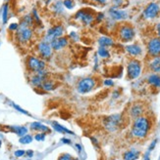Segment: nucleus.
Segmentation results:
<instances>
[{
    "mask_svg": "<svg viewBox=\"0 0 160 160\" xmlns=\"http://www.w3.org/2000/svg\"><path fill=\"white\" fill-rule=\"evenodd\" d=\"M98 44L101 47H107L113 45V40L109 37H105V36H102L99 39H98Z\"/></svg>",
    "mask_w": 160,
    "mask_h": 160,
    "instance_id": "4be33fe9",
    "label": "nucleus"
},
{
    "mask_svg": "<svg viewBox=\"0 0 160 160\" xmlns=\"http://www.w3.org/2000/svg\"><path fill=\"white\" fill-rule=\"evenodd\" d=\"M68 44V39L66 37H59L50 42V46L54 50H60Z\"/></svg>",
    "mask_w": 160,
    "mask_h": 160,
    "instance_id": "f8f14e48",
    "label": "nucleus"
},
{
    "mask_svg": "<svg viewBox=\"0 0 160 160\" xmlns=\"http://www.w3.org/2000/svg\"><path fill=\"white\" fill-rule=\"evenodd\" d=\"M121 122V115L120 114H113L104 119V127L109 132H114L118 129Z\"/></svg>",
    "mask_w": 160,
    "mask_h": 160,
    "instance_id": "f03ea898",
    "label": "nucleus"
},
{
    "mask_svg": "<svg viewBox=\"0 0 160 160\" xmlns=\"http://www.w3.org/2000/svg\"><path fill=\"white\" fill-rule=\"evenodd\" d=\"M98 55L102 58H108L109 52L107 51V49H105L104 47H100L99 49H98Z\"/></svg>",
    "mask_w": 160,
    "mask_h": 160,
    "instance_id": "cd10ccee",
    "label": "nucleus"
},
{
    "mask_svg": "<svg viewBox=\"0 0 160 160\" xmlns=\"http://www.w3.org/2000/svg\"><path fill=\"white\" fill-rule=\"evenodd\" d=\"M25 150H23V149H19V150H16L15 152H14V155L16 156V157H21V156H23L24 154H25Z\"/></svg>",
    "mask_w": 160,
    "mask_h": 160,
    "instance_id": "473e14b6",
    "label": "nucleus"
},
{
    "mask_svg": "<svg viewBox=\"0 0 160 160\" xmlns=\"http://www.w3.org/2000/svg\"><path fill=\"white\" fill-rule=\"evenodd\" d=\"M34 139L36 141H44L45 139V134L44 133H41V134H36L34 136Z\"/></svg>",
    "mask_w": 160,
    "mask_h": 160,
    "instance_id": "c756f323",
    "label": "nucleus"
},
{
    "mask_svg": "<svg viewBox=\"0 0 160 160\" xmlns=\"http://www.w3.org/2000/svg\"><path fill=\"white\" fill-rule=\"evenodd\" d=\"M94 1L99 2V3H105V2H106V0H94Z\"/></svg>",
    "mask_w": 160,
    "mask_h": 160,
    "instance_id": "a19ab883",
    "label": "nucleus"
},
{
    "mask_svg": "<svg viewBox=\"0 0 160 160\" xmlns=\"http://www.w3.org/2000/svg\"><path fill=\"white\" fill-rule=\"evenodd\" d=\"M156 143H157V140H155V141H152V144L150 145V146H149V151H151V150L153 149V147H154V146H155Z\"/></svg>",
    "mask_w": 160,
    "mask_h": 160,
    "instance_id": "c9c22d12",
    "label": "nucleus"
},
{
    "mask_svg": "<svg viewBox=\"0 0 160 160\" xmlns=\"http://www.w3.org/2000/svg\"><path fill=\"white\" fill-rule=\"evenodd\" d=\"M94 86H95V81L92 78H84L78 83L77 90L79 93L85 94L94 89Z\"/></svg>",
    "mask_w": 160,
    "mask_h": 160,
    "instance_id": "7ed1b4c3",
    "label": "nucleus"
},
{
    "mask_svg": "<svg viewBox=\"0 0 160 160\" xmlns=\"http://www.w3.org/2000/svg\"><path fill=\"white\" fill-rule=\"evenodd\" d=\"M139 156V151L136 149L129 150L124 153V160H137Z\"/></svg>",
    "mask_w": 160,
    "mask_h": 160,
    "instance_id": "2eb2a0df",
    "label": "nucleus"
},
{
    "mask_svg": "<svg viewBox=\"0 0 160 160\" xmlns=\"http://www.w3.org/2000/svg\"><path fill=\"white\" fill-rule=\"evenodd\" d=\"M62 141L64 144H68V145H71V141L68 140V139H62Z\"/></svg>",
    "mask_w": 160,
    "mask_h": 160,
    "instance_id": "4c0bfd02",
    "label": "nucleus"
},
{
    "mask_svg": "<svg viewBox=\"0 0 160 160\" xmlns=\"http://www.w3.org/2000/svg\"><path fill=\"white\" fill-rule=\"evenodd\" d=\"M28 66L30 70L33 71H40V70H43L44 67H45V63L39 59H36L34 57H30L28 59Z\"/></svg>",
    "mask_w": 160,
    "mask_h": 160,
    "instance_id": "423d86ee",
    "label": "nucleus"
},
{
    "mask_svg": "<svg viewBox=\"0 0 160 160\" xmlns=\"http://www.w3.org/2000/svg\"><path fill=\"white\" fill-rule=\"evenodd\" d=\"M149 130V122L145 117H137L135 120L133 128H132V134L134 137L143 139L146 137L147 133Z\"/></svg>",
    "mask_w": 160,
    "mask_h": 160,
    "instance_id": "f257e3e1",
    "label": "nucleus"
},
{
    "mask_svg": "<svg viewBox=\"0 0 160 160\" xmlns=\"http://www.w3.org/2000/svg\"><path fill=\"white\" fill-rule=\"evenodd\" d=\"M144 160H150V159H149V157H146V158H145V159H144Z\"/></svg>",
    "mask_w": 160,
    "mask_h": 160,
    "instance_id": "79ce46f5",
    "label": "nucleus"
},
{
    "mask_svg": "<svg viewBox=\"0 0 160 160\" xmlns=\"http://www.w3.org/2000/svg\"><path fill=\"white\" fill-rule=\"evenodd\" d=\"M41 87L45 91H51L55 88V84L54 82L50 81V80H45V81L41 84Z\"/></svg>",
    "mask_w": 160,
    "mask_h": 160,
    "instance_id": "b1692460",
    "label": "nucleus"
},
{
    "mask_svg": "<svg viewBox=\"0 0 160 160\" xmlns=\"http://www.w3.org/2000/svg\"><path fill=\"white\" fill-rule=\"evenodd\" d=\"M30 129L35 131H41V132H49V128L45 125H42L39 122H34L30 124Z\"/></svg>",
    "mask_w": 160,
    "mask_h": 160,
    "instance_id": "6ab92c4d",
    "label": "nucleus"
},
{
    "mask_svg": "<svg viewBox=\"0 0 160 160\" xmlns=\"http://www.w3.org/2000/svg\"><path fill=\"white\" fill-rule=\"evenodd\" d=\"M19 141H20L21 144H23V145H28V144H30V143H32V141H33V137L30 136V135L26 134V135H25V136H23V137H21V138H20Z\"/></svg>",
    "mask_w": 160,
    "mask_h": 160,
    "instance_id": "393cba45",
    "label": "nucleus"
},
{
    "mask_svg": "<svg viewBox=\"0 0 160 160\" xmlns=\"http://www.w3.org/2000/svg\"><path fill=\"white\" fill-rule=\"evenodd\" d=\"M8 20V4H5L3 7V12H2V21L3 23H7Z\"/></svg>",
    "mask_w": 160,
    "mask_h": 160,
    "instance_id": "a878e982",
    "label": "nucleus"
},
{
    "mask_svg": "<svg viewBox=\"0 0 160 160\" xmlns=\"http://www.w3.org/2000/svg\"><path fill=\"white\" fill-rule=\"evenodd\" d=\"M147 81H149V84H151L152 86H154L156 88L160 87V76L157 74H151L149 77V79H147Z\"/></svg>",
    "mask_w": 160,
    "mask_h": 160,
    "instance_id": "412c9836",
    "label": "nucleus"
},
{
    "mask_svg": "<svg viewBox=\"0 0 160 160\" xmlns=\"http://www.w3.org/2000/svg\"><path fill=\"white\" fill-rule=\"evenodd\" d=\"M147 50L151 57H157L160 55V38H152L147 44Z\"/></svg>",
    "mask_w": 160,
    "mask_h": 160,
    "instance_id": "0eeeda50",
    "label": "nucleus"
},
{
    "mask_svg": "<svg viewBox=\"0 0 160 160\" xmlns=\"http://www.w3.org/2000/svg\"><path fill=\"white\" fill-rule=\"evenodd\" d=\"M39 52L43 58H49L52 54V48L50 46V43L48 42H40L39 45Z\"/></svg>",
    "mask_w": 160,
    "mask_h": 160,
    "instance_id": "9b49d317",
    "label": "nucleus"
},
{
    "mask_svg": "<svg viewBox=\"0 0 160 160\" xmlns=\"http://www.w3.org/2000/svg\"><path fill=\"white\" fill-rule=\"evenodd\" d=\"M156 29H157V34H158V36L160 37V23L157 24V27H156Z\"/></svg>",
    "mask_w": 160,
    "mask_h": 160,
    "instance_id": "58836bf2",
    "label": "nucleus"
},
{
    "mask_svg": "<svg viewBox=\"0 0 160 160\" xmlns=\"http://www.w3.org/2000/svg\"><path fill=\"white\" fill-rule=\"evenodd\" d=\"M126 50L129 54L133 55V56H139L141 54V49L138 45H129L126 47Z\"/></svg>",
    "mask_w": 160,
    "mask_h": 160,
    "instance_id": "a211bd4d",
    "label": "nucleus"
},
{
    "mask_svg": "<svg viewBox=\"0 0 160 160\" xmlns=\"http://www.w3.org/2000/svg\"><path fill=\"white\" fill-rule=\"evenodd\" d=\"M130 112L133 117H135V118L139 117V115L143 113V107H141L140 104H135V106L132 107Z\"/></svg>",
    "mask_w": 160,
    "mask_h": 160,
    "instance_id": "aec40b11",
    "label": "nucleus"
},
{
    "mask_svg": "<svg viewBox=\"0 0 160 160\" xmlns=\"http://www.w3.org/2000/svg\"><path fill=\"white\" fill-rule=\"evenodd\" d=\"M10 129L12 132H14L16 135L20 137H23L25 136L27 133H28V129L24 126H10Z\"/></svg>",
    "mask_w": 160,
    "mask_h": 160,
    "instance_id": "dca6fc26",
    "label": "nucleus"
},
{
    "mask_svg": "<svg viewBox=\"0 0 160 160\" xmlns=\"http://www.w3.org/2000/svg\"><path fill=\"white\" fill-rule=\"evenodd\" d=\"M32 23H33V18L28 15V16H26V17L24 18L23 23H22V26H24V27H29Z\"/></svg>",
    "mask_w": 160,
    "mask_h": 160,
    "instance_id": "bb28decb",
    "label": "nucleus"
},
{
    "mask_svg": "<svg viewBox=\"0 0 160 160\" xmlns=\"http://www.w3.org/2000/svg\"><path fill=\"white\" fill-rule=\"evenodd\" d=\"M13 107H14L17 110H19L20 112H22V113H24V114H26V115H30V113H29L28 112H26V110H24V109H23V108H21L19 106H17V104L13 103Z\"/></svg>",
    "mask_w": 160,
    "mask_h": 160,
    "instance_id": "2f4dec72",
    "label": "nucleus"
},
{
    "mask_svg": "<svg viewBox=\"0 0 160 160\" xmlns=\"http://www.w3.org/2000/svg\"><path fill=\"white\" fill-rule=\"evenodd\" d=\"M32 36H33L32 29L29 28L28 27H24L21 24L19 32H18V38H19V40L21 42H27L32 38Z\"/></svg>",
    "mask_w": 160,
    "mask_h": 160,
    "instance_id": "1a4fd4ad",
    "label": "nucleus"
},
{
    "mask_svg": "<svg viewBox=\"0 0 160 160\" xmlns=\"http://www.w3.org/2000/svg\"><path fill=\"white\" fill-rule=\"evenodd\" d=\"M59 160H73V159H72V156L70 154L65 153V154H62L59 157Z\"/></svg>",
    "mask_w": 160,
    "mask_h": 160,
    "instance_id": "7c9ffc66",
    "label": "nucleus"
},
{
    "mask_svg": "<svg viewBox=\"0 0 160 160\" xmlns=\"http://www.w3.org/2000/svg\"><path fill=\"white\" fill-rule=\"evenodd\" d=\"M159 13V6L156 3H150L145 8L144 12V16L145 19H153L155 18Z\"/></svg>",
    "mask_w": 160,
    "mask_h": 160,
    "instance_id": "9d476101",
    "label": "nucleus"
},
{
    "mask_svg": "<svg viewBox=\"0 0 160 160\" xmlns=\"http://www.w3.org/2000/svg\"><path fill=\"white\" fill-rule=\"evenodd\" d=\"M102 19H103V14H102V13H100L99 15H98V19H97V20H98V21H100V20H102Z\"/></svg>",
    "mask_w": 160,
    "mask_h": 160,
    "instance_id": "ea45409f",
    "label": "nucleus"
},
{
    "mask_svg": "<svg viewBox=\"0 0 160 160\" xmlns=\"http://www.w3.org/2000/svg\"><path fill=\"white\" fill-rule=\"evenodd\" d=\"M104 85H105V86H112L113 85V81H112V80H110V79H107V80L104 81Z\"/></svg>",
    "mask_w": 160,
    "mask_h": 160,
    "instance_id": "f704fd0d",
    "label": "nucleus"
},
{
    "mask_svg": "<svg viewBox=\"0 0 160 160\" xmlns=\"http://www.w3.org/2000/svg\"><path fill=\"white\" fill-rule=\"evenodd\" d=\"M109 15L111 16V18L114 20H123V19H126L128 17V14L125 11H120V10H116V9H110Z\"/></svg>",
    "mask_w": 160,
    "mask_h": 160,
    "instance_id": "ddd939ff",
    "label": "nucleus"
},
{
    "mask_svg": "<svg viewBox=\"0 0 160 160\" xmlns=\"http://www.w3.org/2000/svg\"><path fill=\"white\" fill-rule=\"evenodd\" d=\"M63 33V27L62 26H57L54 27L52 28H50L47 32L46 36H45V42L50 43L51 41H53L54 39L59 38Z\"/></svg>",
    "mask_w": 160,
    "mask_h": 160,
    "instance_id": "6e6552de",
    "label": "nucleus"
},
{
    "mask_svg": "<svg viewBox=\"0 0 160 160\" xmlns=\"http://www.w3.org/2000/svg\"><path fill=\"white\" fill-rule=\"evenodd\" d=\"M53 128H54V130H56V131L59 132V133H68V134L74 135V133H73L72 131L68 130L67 128L63 127L62 125L58 124V123H56V122H53Z\"/></svg>",
    "mask_w": 160,
    "mask_h": 160,
    "instance_id": "5701e85b",
    "label": "nucleus"
},
{
    "mask_svg": "<svg viewBox=\"0 0 160 160\" xmlns=\"http://www.w3.org/2000/svg\"><path fill=\"white\" fill-rule=\"evenodd\" d=\"M27 160H30V159H27Z\"/></svg>",
    "mask_w": 160,
    "mask_h": 160,
    "instance_id": "37998d69",
    "label": "nucleus"
},
{
    "mask_svg": "<svg viewBox=\"0 0 160 160\" xmlns=\"http://www.w3.org/2000/svg\"><path fill=\"white\" fill-rule=\"evenodd\" d=\"M64 5H65V7L66 8H68V9H73L74 8V2H73V0H65L64 1Z\"/></svg>",
    "mask_w": 160,
    "mask_h": 160,
    "instance_id": "c85d7f7f",
    "label": "nucleus"
},
{
    "mask_svg": "<svg viewBox=\"0 0 160 160\" xmlns=\"http://www.w3.org/2000/svg\"><path fill=\"white\" fill-rule=\"evenodd\" d=\"M149 67L152 71L160 72V56L155 57L151 61V63L149 64Z\"/></svg>",
    "mask_w": 160,
    "mask_h": 160,
    "instance_id": "f3484780",
    "label": "nucleus"
},
{
    "mask_svg": "<svg viewBox=\"0 0 160 160\" xmlns=\"http://www.w3.org/2000/svg\"><path fill=\"white\" fill-rule=\"evenodd\" d=\"M18 27H19V26H18V23H11L10 27H9V29H10V30H15V29H17Z\"/></svg>",
    "mask_w": 160,
    "mask_h": 160,
    "instance_id": "72a5a7b5",
    "label": "nucleus"
},
{
    "mask_svg": "<svg viewBox=\"0 0 160 160\" xmlns=\"http://www.w3.org/2000/svg\"><path fill=\"white\" fill-rule=\"evenodd\" d=\"M27 154H28V156H29L30 158V157H33V155H34V151L30 149V150H28V151H27Z\"/></svg>",
    "mask_w": 160,
    "mask_h": 160,
    "instance_id": "e433bc0d",
    "label": "nucleus"
},
{
    "mask_svg": "<svg viewBox=\"0 0 160 160\" xmlns=\"http://www.w3.org/2000/svg\"><path fill=\"white\" fill-rule=\"evenodd\" d=\"M119 36L122 41L128 42L131 41L135 36V30L130 26H122L119 29Z\"/></svg>",
    "mask_w": 160,
    "mask_h": 160,
    "instance_id": "39448f33",
    "label": "nucleus"
},
{
    "mask_svg": "<svg viewBox=\"0 0 160 160\" xmlns=\"http://www.w3.org/2000/svg\"><path fill=\"white\" fill-rule=\"evenodd\" d=\"M141 66L140 63L137 60L131 61L128 65V76L130 79H136L140 75Z\"/></svg>",
    "mask_w": 160,
    "mask_h": 160,
    "instance_id": "20e7f679",
    "label": "nucleus"
},
{
    "mask_svg": "<svg viewBox=\"0 0 160 160\" xmlns=\"http://www.w3.org/2000/svg\"><path fill=\"white\" fill-rule=\"evenodd\" d=\"M77 17L80 18V19H82V21L85 23H88V24L94 21V16H92L91 14L85 13V12H84V11H80L77 15Z\"/></svg>",
    "mask_w": 160,
    "mask_h": 160,
    "instance_id": "4468645a",
    "label": "nucleus"
}]
</instances>
